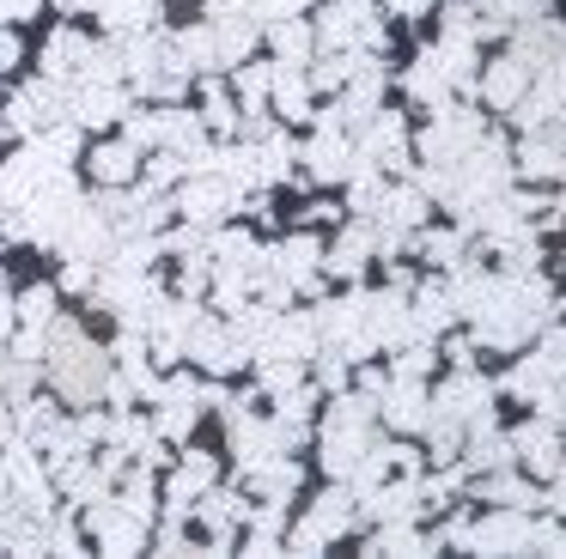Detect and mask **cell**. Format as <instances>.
<instances>
[{"mask_svg":"<svg viewBox=\"0 0 566 559\" xmlns=\"http://www.w3.org/2000/svg\"><path fill=\"white\" fill-rule=\"evenodd\" d=\"M43 377L55 383V395L74 401V408H92L111 383V352L86 335L80 316H55L43 328Z\"/></svg>","mask_w":566,"mask_h":559,"instance_id":"6da1fadb","label":"cell"},{"mask_svg":"<svg viewBox=\"0 0 566 559\" xmlns=\"http://www.w3.org/2000/svg\"><path fill=\"white\" fill-rule=\"evenodd\" d=\"M371 425H378V401L342 395V389H335L329 413H323V425H317V462H323L329 481H354L359 456L371 450Z\"/></svg>","mask_w":566,"mask_h":559,"instance_id":"7a4b0ae2","label":"cell"},{"mask_svg":"<svg viewBox=\"0 0 566 559\" xmlns=\"http://www.w3.org/2000/svg\"><path fill=\"white\" fill-rule=\"evenodd\" d=\"M354 523H359V493H354V486H342V481L323 486L317 505H311L305 517L286 529V553H323V547L342 541Z\"/></svg>","mask_w":566,"mask_h":559,"instance_id":"3957f363","label":"cell"},{"mask_svg":"<svg viewBox=\"0 0 566 559\" xmlns=\"http://www.w3.org/2000/svg\"><path fill=\"white\" fill-rule=\"evenodd\" d=\"M488 134V122L475 116V109H457V104H439L432 109V122L415 134V152L420 165H451V158H463L469 146Z\"/></svg>","mask_w":566,"mask_h":559,"instance_id":"277c9868","label":"cell"},{"mask_svg":"<svg viewBox=\"0 0 566 559\" xmlns=\"http://www.w3.org/2000/svg\"><path fill=\"white\" fill-rule=\"evenodd\" d=\"M86 541L98 547V553H147V517H135L128 505H116V498H98V505H86Z\"/></svg>","mask_w":566,"mask_h":559,"instance_id":"5b68a950","label":"cell"},{"mask_svg":"<svg viewBox=\"0 0 566 559\" xmlns=\"http://www.w3.org/2000/svg\"><path fill=\"white\" fill-rule=\"evenodd\" d=\"M67 97H74V85H62V80H25L13 97H7V128H19V134H43L50 122H62L67 116Z\"/></svg>","mask_w":566,"mask_h":559,"instance_id":"8992f818","label":"cell"},{"mask_svg":"<svg viewBox=\"0 0 566 559\" xmlns=\"http://www.w3.org/2000/svg\"><path fill=\"white\" fill-rule=\"evenodd\" d=\"M184 359H196L201 371H213V377H232L238 365L250 359V335L238 323L220 328V316H201L196 335H189V347H184Z\"/></svg>","mask_w":566,"mask_h":559,"instance_id":"52a82bcc","label":"cell"},{"mask_svg":"<svg viewBox=\"0 0 566 559\" xmlns=\"http://www.w3.org/2000/svg\"><path fill=\"white\" fill-rule=\"evenodd\" d=\"M171 201H177V213L196 219V225H220L232 207H244V189H232L220 170H189V177L177 182Z\"/></svg>","mask_w":566,"mask_h":559,"instance_id":"ba28073f","label":"cell"},{"mask_svg":"<svg viewBox=\"0 0 566 559\" xmlns=\"http://www.w3.org/2000/svg\"><path fill=\"white\" fill-rule=\"evenodd\" d=\"M505 437H512V456H524V474H530V481H554V474H566V444H560V432H554L548 413H536V420H517Z\"/></svg>","mask_w":566,"mask_h":559,"instance_id":"9c48e42d","label":"cell"},{"mask_svg":"<svg viewBox=\"0 0 566 559\" xmlns=\"http://www.w3.org/2000/svg\"><path fill=\"white\" fill-rule=\"evenodd\" d=\"M92 55H98V36L74 31V24H55L50 43H43V55H38V73L43 80H62V85H80L86 67H92Z\"/></svg>","mask_w":566,"mask_h":559,"instance_id":"30bf717a","label":"cell"},{"mask_svg":"<svg viewBox=\"0 0 566 559\" xmlns=\"http://www.w3.org/2000/svg\"><path fill=\"white\" fill-rule=\"evenodd\" d=\"M488 408H493V383L475 371V365H457V377L439 389V395H432V413H439V420H457L463 432H469V425H475Z\"/></svg>","mask_w":566,"mask_h":559,"instance_id":"8fae6325","label":"cell"},{"mask_svg":"<svg viewBox=\"0 0 566 559\" xmlns=\"http://www.w3.org/2000/svg\"><path fill=\"white\" fill-rule=\"evenodd\" d=\"M378 420L390 425V432H420V425L432 420V389L427 377H390L378 395Z\"/></svg>","mask_w":566,"mask_h":559,"instance_id":"7c38bea8","label":"cell"},{"mask_svg":"<svg viewBox=\"0 0 566 559\" xmlns=\"http://www.w3.org/2000/svg\"><path fill=\"white\" fill-rule=\"evenodd\" d=\"M463 547L469 553H524L530 547V510H512V505L488 510L481 523H469Z\"/></svg>","mask_w":566,"mask_h":559,"instance_id":"4fadbf2b","label":"cell"},{"mask_svg":"<svg viewBox=\"0 0 566 559\" xmlns=\"http://www.w3.org/2000/svg\"><path fill=\"white\" fill-rule=\"evenodd\" d=\"M354 165H359L354 134L317 122V134H311V146H305V170H311V177H317V182H342V177H354Z\"/></svg>","mask_w":566,"mask_h":559,"instance_id":"5bb4252c","label":"cell"},{"mask_svg":"<svg viewBox=\"0 0 566 559\" xmlns=\"http://www.w3.org/2000/svg\"><path fill=\"white\" fill-rule=\"evenodd\" d=\"M530 85H536V61H524L517 49H505V55H493L488 67H481V97H488L493 109H512Z\"/></svg>","mask_w":566,"mask_h":559,"instance_id":"9a60e30c","label":"cell"},{"mask_svg":"<svg viewBox=\"0 0 566 559\" xmlns=\"http://www.w3.org/2000/svg\"><path fill=\"white\" fill-rule=\"evenodd\" d=\"M366 19H371V0H323V12L311 19L317 49H354L359 31H366Z\"/></svg>","mask_w":566,"mask_h":559,"instance_id":"2e32d148","label":"cell"},{"mask_svg":"<svg viewBox=\"0 0 566 559\" xmlns=\"http://www.w3.org/2000/svg\"><path fill=\"white\" fill-rule=\"evenodd\" d=\"M269 104L281 109L286 122H317V116H311V73H305V61H274Z\"/></svg>","mask_w":566,"mask_h":559,"instance_id":"e0dca14e","label":"cell"},{"mask_svg":"<svg viewBox=\"0 0 566 559\" xmlns=\"http://www.w3.org/2000/svg\"><path fill=\"white\" fill-rule=\"evenodd\" d=\"M274 274L281 280H293V286H317V267H323V238H311V231H293V238H281L274 243Z\"/></svg>","mask_w":566,"mask_h":559,"instance_id":"ac0fdd59","label":"cell"},{"mask_svg":"<svg viewBox=\"0 0 566 559\" xmlns=\"http://www.w3.org/2000/svg\"><path fill=\"white\" fill-rule=\"evenodd\" d=\"M402 85H408V97H415V104H427V109L451 104V97H457V85H451V73H444L439 43H432V49H420V61L402 73Z\"/></svg>","mask_w":566,"mask_h":559,"instance_id":"d6986e66","label":"cell"},{"mask_svg":"<svg viewBox=\"0 0 566 559\" xmlns=\"http://www.w3.org/2000/svg\"><path fill=\"white\" fill-rule=\"evenodd\" d=\"M371 255H378V250H371V219H354V225H347L342 238L323 250V267H329L335 280H359Z\"/></svg>","mask_w":566,"mask_h":559,"instance_id":"ffe728a7","label":"cell"},{"mask_svg":"<svg viewBox=\"0 0 566 559\" xmlns=\"http://www.w3.org/2000/svg\"><path fill=\"white\" fill-rule=\"evenodd\" d=\"M213 481H220V456H208V450H189V456L171 468V481H165V505H189V498H201Z\"/></svg>","mask_w":566,"mask_h":559,"instance_id":"44dd1931","label":"cell"},{"mask_svg":"<svg viewBox=\"0 0 566 559\" xmlns=\"http://www.w3.org/2000/svg\"><path fill=\"white\" fill-rule=\"evenodd\" d=\"M505 389H512L517 401H530V408H536L542 395H554V389H560V371H554L542 352H530V359H517L512 371H505Z\"/></svg>","mask_w":566,"mask_h":559,"instance_id":"7402d4cb","label":"cell"},{"mask_svg":"<svg viewBox=\"0 0 566 559\" xmlns=\"http://www.w3.org/2000/svg\"><path fill=\"white\" fill-rule=\"evenodd\" d=\"M86 165L98 182H140V146L135 140H104V146H92Z\"/></svg>","mask_w":566,"mask_h":559,"instance_id":"603a6c76","label":"cell"},{"mask_svg":"<svg viewBox=\"0 0 566 559\" xmlns=\"http://www.w3.org/2000/svg\"><path fill=\"white\" fill-rule=\"evenodd\" d=\"M262 36H269V49H274V61H305V55H317V31H311V19H274V24H262Z\"/></svg>","mask_w":566,"mask_h":559,"instance_id":"cb8c5ba5","label":"cell"},{"mask_svg":"<svg viewBox=\"0 0 566 559\" xmlns=\"http://www.w3.org/2000/svg\"><path fill=\"white\" fill-rule=\"evenodd\" d=\"M238 122H244V109H238L232 85L201 80V128H208V134H226V140H232V134H238Z\"/></svg>","mask_w":566,"mask_h":559,"instance_id":"d4e9b609","label":"cell"},{"mask_svg":"<svg viewBox=\"0 0 566 559\" xmlns=\"http://www.w3.org/2000/svg\"><path fill=\"white\" fill-rule=\"evenodd\" d=\"M481 498H493V505H512V510H530L542 505V481H530V474H488V481H475Z\"/></svg>","mask_w":566,"mask_h":559,"instance_id":"484cf974","label":"cell"},{"mask_svg":"<svg viewBox=\"0 0 566 559\" xmlns=\"http://www.w3.org/2000/svg\"><path fill=\"white\" fill-rule=\"evenodd\" d=\"M13 316H19V328H50L55 316H62V286H25V292H13Z\"/></svg>","mask_w":566,"mask_h":559,"instance_id":"4316f807","label":"cell"},{"mask_svg":"<svg viewBox=\"0 0 566 559\" xmlns=\"http://www.w3.org/2000/svg\"><path fill=\"white\" fill-rule=\"evenodd\" d=\"M432 365H439V352H432V340H402L390 359V377H432Z\"/></svg>","mask_w":566,"mask_h":559,"instance_id":"83f0119b","label":"cell"},{"mask_svg":"<svg viewBox=\"0 0 566 559\" xmlns=\"http://www.w3.org/2000/svg\"><path fill=\"white\" fill-rule=\"evenodd\" d=\"M159 134H165V109H135V104H128L123 140H135L140 152H153V146H159Z\"/></svg>","mask_w":566,"mask_h":559,"instance_id":"f1b7e54d","label":"cell"},{"mask_svg":"<svg viewBox=\"0 0 566 559\" xmlns=\"http://www.w3.org/2000/svg\"><path fill=\"white\" fill-rule=\"evenodd\" d=\"M524 553L566 559V517H530V547H524Z\"/></svg>","mask_w":566,"mask_h":559,"instance_id":"f546056e","label":"cell"},{"mask_svg":"<svg viewBox=\"0 0 566 559\" xmlns=\"http://www.w3.org/2000/svg\"><path fill=\"white\" fill-rule=\"evenodd\" d=\"M536 92L548 97V104H566V49H554V55L536 67Z\"/></svg>","mask_w":566,"mask_h":559,"instance_id":"4dcf8cb0","label":"cell"},{"mask_svg":"<svg viewBox=\"0 0 566 559\" xmlns=\"http://www.w3.org/2000/svg\"><path fill=\"white\" fill-rule=\"evenodd\" d=\"M62 292H92L98 286V262H86V255H62V280H55Z\"/></svg>","mask_w":566,"mask_h":559,"instance_id":"1f68e13d","label":"cell"},{"mask_svg":"<svg viewBox=\"0 0 566 559\" xmlns=\"http://www.w3.org/2000/svg\"><path fill=\"white\" fill-rule=\"evenodd\" d=\"M311 359H317V352H311ZM317 383L329 389V395H335V389H347V365H342V352H335V347L317 359Z\"/></svg>","mask_w":566,"mask_h":559,"instance_id":"d6a6232c","label":"cell"},{"mask_svg":"<svg viewBox=\"0 0 566 559\" xmlns=\"http://www.w3.org/2000/svg\"><path fill=\"white\" fill-rule=\"evenodd\" d=\"M542 359H548L554 371L566 377V323H560V328H548V340H542Z\"/></svg>","mask_w":566,"mask_h":559,"instance_id":"836d02e7","label":"cell"},{"mask_svg":"<svg viewBox=\"0 0 566 559\" xmlns=\"http://www.w3.org/2000/svg\"><path fill=\"white\" fill-rule=\"evenodd\" d=\"M19 61H25V43H19V36L7 31V24H0V73H13Z\"/></svg>","mask_w":566,"mask_h":559,"instance_id":"e575fe53","label":"cell"},{"mask_svg":"<svg viewBox=\"0 0 566 559\" xmlns=\"http://www.w3.org/2000/svg\"><path fill=\"white\" fill-rule=\"evenodd\" d=\"M19 328V316H13V286H7V274H0V340Z\"/></svg>","mask_w":566,"mask_h":559,"instance_id":"d590c367","label":"cell"},{"mask_svg":"<svg viewBox=\"0 0 566 559\" xmlns=\"http://www.w3.org/2000/svg\"><path fill=\"white\" fill-rule=\"evenodd\" d=\"M43 0H0V24H13V19H31Z\"/></svg>","mask_w":566,"mask_h":559,"instance_id":"8d00e7d4","label":"cell"},{"mask_svg":"<svg viewBox=\"0 0 566 559\" xmlns=\"http://www.w3.org/2000/svg\"><path fill=\"white\" fill-rule=\"evenodd\" d=\"M390 7H396V12H402V19H415V12H427V7H432V0H390Z\"/></svg>","mask_w":566,"mask_h":559,"instance_id":"74e56055","label":"cell"},{"mask_svg":"<svg viewBox=\"0 0 566 559\" xmlns=\"http://www.w3.org/2000/svg\"><path fill=\"white\" fill-rule=\"evenodd\" d=\"M7 432H13V401L0 395V437H7Z\"/></svg>","mask_w":566,"mask_h":559,"instance_id":"f35d334b","label":"cell"},{"mask_svg":"<svg viewBox=\"0 0 566 559\" xmlns=\"http://www.w3.org/2000/svg\"><path fill=\"white\" fill-rule=\"evenodd\" d=\"M554 31H560V49H566V19H554Z\"/></svg>","mask_w":566,"mask_h":559,"instance_id":"ab89813d","label":"cell"},{"mask_svg":"<svg viewBox=\"0 0 566 559\" xmlns=\"http://www.w3.org/2000/svg\"><path fill=\"white\" fill-rule=\"evenodd\" d=\"M0 134H7V116H0Z\"/></svg>","mask_w":566,"mask_h":559,"instance_id":"60d3db41","label":"cell"},{"mask_svg":"<svg viewBox=\"0 0 566 559\" xmlns=\"http://www.w3.org/2000/svg\"><path fill=\"white\" fill-rule=\"evenodd\" d=\"M560 304H566V298H560Z\"/></svg>","mask_w":566,"mask_h":559,"instance_id":"b9f144b4","label":"cell"}]
</instances>
